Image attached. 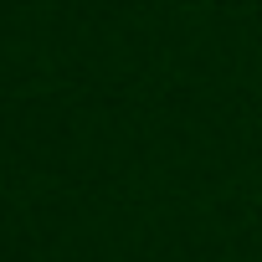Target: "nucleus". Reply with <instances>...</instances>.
I'll return each instance as SVG.
<instances>
[]
</instances>
